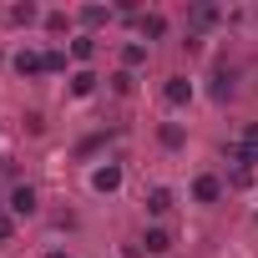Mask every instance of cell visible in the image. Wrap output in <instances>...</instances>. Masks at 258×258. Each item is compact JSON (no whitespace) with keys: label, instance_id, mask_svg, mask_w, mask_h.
<instances>
[{"label":"cell","instance_id":"cell-1","mask_svg":"<svg viewBox=\"0 0 258 258\" xmlns=\"http://www.w3.org/2000/svg\"><path fill=\"white\" fill-rule=\"evenodd\" d=\"M162 101H167V106H187V101H192V81H187V76H167Z\"/></svg>","mask_w":258,"mask_h":258},{"label":"cell","instance_id":"cell-2","mask_svg":"<svg viewBox=\"0 0 258 258\" xmlns=\"http://www.w3.org/2000/svg\"><path fill=\"white\" fill-rule=\"evenodd\" d=\"M6 208H11L16 218H31V213H36V187H26V182H21V187L6 198Z\"/></svg>","mask_w":258,"mask_h":258},{"label":"cell","instance_id":"cell-3","mask_svg":"<svg viewBox=\"0 0 258 258\" xmlns=\"http://www.w3.org/2000/svg\"><path fill=\"white\" fill-rule=\"evenodd\" d=\"M91 187H96V192H116V187H121V167H116V162L96 167V172H91Z\"/></svg>","mask_w":258,"mask_h":258},{"label":"cell","instance_id":"cell-4","mask_svg":"<svg viewBox=\"0 0 258 258\" xmlns=\"http://www.w3.org/2000/svg\"><path fill=\"white\" fill-rule=\"evenodd\" d=\"M192 198H198V203H218V198H223V182H218L213 172H203V177L192 182Z\"/></svg>","mask_w":258,"mask_h":258},{"label":"cell","instance_id":"cell-5","mask_svg":"<svg viewBox=\"0 0 258 258\" xmlns=\"http://www.w3.org/2000/svg\"><path fill=\"white\" fill-rule=\"evenodd\" d=\"M16 71H21V76H41V71H46V56H41V51H21V56H16Z\"/></svg>","mask_w":258,"mask_h":258},{"label":"cell","instance_id":"cell-6","mask_svg":"<svg viewBox=\"0 0 258 258\" xmlns=\"http://www.w3.org/2000/svg\"><path fill=\"white\" fill-rule=\"evenodd\" d=\"M142 248H147V253H167V248H172L167 228H147V233H142Z\"/></svg>","mask_w":258,"mask_h":258},{"label":"cell","instance_id":"cell-7","mask_svg":"<svg viewBox=\"0 0 258 258\" xmlns=\"http://www.w3.org/2000/svg\"><path fill=\"white\" fill-rule=\"evenodd\" d=\"M142 36H147V41H162V36H167V16H157V11L142 16Z\"/></svg>","mask_w":258,"mask_h":258},{"label":"cell","instance_id":"cell-8","mask_svg":"<svg viewBox=\"0 0 258 258\" xmlns=\"http://www.w3.org/2000/svg\"><path fill=\"white\" fill-rule=\"evenodd\" d=\"M142 61H147V46H142V41L121 46V66H126V71H132V66H142Z\"/></svg>","mask_w":258,"mask_h":258},{"label":"cell","instance_id":"cell-9","mask_svg":"<svg viewBox=\"0 0 258 258\" xmlns=\"http://www.w3.org/2000/svg\"><path fill=\"white\" fill-rule=\"evenodd\" d=\"M91 91H96V76L91 71H76L71 76V96H91Z\"/></svg>","mask_w":258,"mask_h":258},{"label":"cell","instance_id":"cell-10","mask_svg":"<svg viewBox=\"0 0 258 258\" xmlns=\"http://www.w3.org/2000/svg\"><path fill=\"white\" fill-rule=\"evenodd\" d=\"M167 208H172V192H167V187H157V192L147 198V213H157V218H162Z\"/></svg>","mask_w":258,"mask_h":258},{"label":"cell","instance_id":"cell-11","mask_svg":"<svg viewBox=\"0 0 258 258\" xmlns=\"http://www.w3.org/2000/svg\"><path fill=\"white\" fill-rule=\"evenodd\" d=\"M71 56H76V61H91V56H96L91 36H76V41H71Z\"/></svg>","mask_w":258,"mask_h":258},{"label":"cell","instance_id":"cell-12","mask_svg":"<svg viewBox=\"0 0 258 258\" xmlns=\"http://www.w3.org/2000/svg\"><path fill=\"white\" fill-rule=\"evenodd\" d=\"M11 21H16V26H31V21H36V6H11Z\"/></svg>","mask_w":258,"mask_h":258},{"label":"cell","instance_id":"cell-13","mask_svg":"<svg viewBox=\"0 0 258 258\" xmlns=\"http://www.w3.org/2000/svg\"><path fill=\"white\" fill-rule=\"evenodd\" d=\"M106 16H111V11H106V6H86V11H81V21H86V26H101V21H106Z\"/></svg>","mask_w":258,"mask_h":258},{"label":"cell","instance_id":"cell-14","mask_svg":"<svg viewBox=\"0 0 258 258\" xmlns=\"http://www.w3.org/2000/svg\"><path fill=\"white\" fill-rule=\"evenodd\" d=\"M162 147H182V126H172V121L162 126Z\"/></svg>","mask_w":258,"mask_h":258},{"label":"cell","instance_id":"cell-15","mask_svg":"<svg viewBox=\"0 0 258 258\" xmlns=\"http://www.w3.org/2000/svg\"><path fill=\"white\" fill-rule=\"evenodd\" d=\"M192 21H198V26H213V21H218V6H198Z\"/></svg>","mask_w":258,"mask_h":258},{"label":"cell","instance_id":"cell-16","mask_svg":"<svg viewBox=\"0 0 258 258\" xmlns=\"http://www.w3.org/2000/svg\"><path fill=\"white\" fill-rule=\"evenodd\" d=\"M111 91H121V96L132 91V71H116V76H111Z\"/></svg>","mask_w":258,"mask_h":258},{"label":"cell","instance_id":"cell-17","mask_svg":"<svg viewBox=\"0 0 258 258\" xmlns=\"http://www.w3.org/2000/svg\"><path fill=\"white\" fill-rule=\"evenodd\" d=\"M46 71H66V51H46Z\"/></svg>","mask_w":258,"mask_h":258},{"label":"cell","instance_id":"cell-18","mask_svg":"<svg viewBox=\"0 0 258 258\" xmlns=\"http://www.w3.org/2000/svg\"><path fill=\"white\" fill-rule=\"evenodd\" d=\"M66 26H71V21H66L61 11H51V16H46V31H66Z\"/></svg>","mask_w":258,"mask_h":258},{"label":"cell","instance_id":"cell-19","mask_svg":"<svg viewBox=\"0 0 258 258\" xmlns=\"http://www.w3.org/2000/svg\"><path fill=\"white\" fill-rule=\"evenodd\" d=\"M243 147H253V152H258V121H253V126H243Z\"/></svg>","mask_w":258,"mask_h":258},{"label":"cell","instance_id":"cell-20","mask_svg":"<svg viewBox=\"0 0 258 258\" xmlns=\"http://www.w3.org/2000/svg\"><path fill=\"white\" fill-rule=\"evenodd\" d=\"M11 233H16V223H11V218H6V213H0V243H6V238H11Z\"/></svg>","mask_w":258,"mask_h":258},{"label":"cell","instance_id":"cell-21","mask_svg":"<svg viewBox=\"0 0 258 258\" xmlns=\"http://www.w3.org/2000/svg\"><path fill=\"white\" fill-rule=\"evenodd\" d=\"M46 258H66V253H46Z\"/></svg>","mask_w":258,"mask_h":258}]
</instances>
